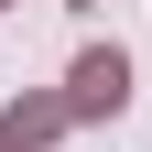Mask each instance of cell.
Listing matches in <instances>:
<instances>
[{
    "mask_svg": "<svg viewBox=\"0 0 152 152\" xmlns=\"http://www.w3.org/2000/svg\"><path fill=\"white\" fill-rule=\"evenodd\" d=\"M130 98V65L120 54H76V109H120Z\"/></svg>",
    "mask_w": 152,
    "mask_h": 152,
    "instance_id": "cell-1",
    "label": "cell"
}]
</instances>
